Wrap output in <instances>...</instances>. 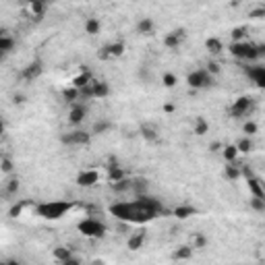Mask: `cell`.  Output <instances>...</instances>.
Instances as JSON below:
<instances>
[{"mask_svg":"<svg viewBox=\"0 0 265 265\" xmlns=\"http://www.w3.org/2000/svg\"><path fill=\"white\" fill-rule=\"evenodd\" d=\"M154 29H156V23H154V19H151V17H143V19H139V23H137V31H139L141 35H149V33H154Z\"/></svg>","mask_w":265,"mask_h":265,"instance_id":"obj_18","label":"cell"},{"mask_svg":"<svg viewBox=\"0 0 265 265\" xmlns=\"http://www.w3.org/2000/svg\"><path fill=\"white\" fill-rule=\"evenodd\" d=\"M85 116H87V108L85 106H73L71 112H69V122L73 126H79V124H83Z\"/></svg>","mask_w":265,"mask_h":265,"instance_id":"obj_13","label":"cell"},{"mask_svg":"<svg viewBox=\"0 0 265 265\" xmlns=\"http://www.w3.org/2000/svg\"><path fill=\"white\" fill-rule=\"evenodd\" d=\"M238 154H240V151H238L236 145H224V147H222V156H224L226 162H236Z\"/></svg>","mask_w":265,"mask_h":265,"instance_id":"obj_24","label":"cell"},{"mask_svg":"<svg viewBox=\"0 0 265 265\" xmlns=\"http://www.w3.org/2000/svg\"><path fill=\"white\" fill-rule=\"evenodd\" d=\"M141 135H143L145 141H156L158 139L156 128H151V126H141Z\"/></svg>","mask_w":265,"mask_h":265,"instance_id":"obj_34","label":"cell"},{"mask_svg":"<svg viewBox=\"0 0 265 265\" xmlns=\"http://www.w3.org/2000/svg\"><path fill=\"white\" fill-rule=\"evenodd\" d=\"M120 178H124V172L122 170L114 164V166H108V180L110 182H116V180H120Z\"/></svg>","mask_w":265,"mask_h":265,"instance_id":"obj_29","label":"cell"},{"mask_svg":"<svg viewBox=\"0 0 265 265\" xmlns=\"http://www.w3.org/2000/svg\"><path fill=\"white\" fill-rule=\"evenodd\" d=\"M205 48L210 50L212 54H220V52H224V44H222L220 37H207V40H205Z\"/></svg>","mask_w":265,"mask_h":265,"instance_id":"obj_22","label":"cell"},{"mask_svg":"<svg viewBox=\"0 0 265 265\" xmlns=\"http://www.w3.org/2000/svg\"><path fill=\"white\" fill-rule=\"evenodd\" d=\"M230 54L234 58L242 60V62H255L261 58V50L257 44L253 42H244V40H238V42H232L230 46Z\"/></svg>","mask_w":265,"mask_h":265,"instance_id":"obj_3","label":"cell"},{"mask_svg":"<svg viewBox=\"0 0 265 265\" xmlns=\"http://www.w3.org/2000/svg\"><path fill=\"white\" fill-rule=\"evenodd\" d=\"M186 85L191 89H210L214 85V73H210V69H195L186 75Z\"/></svg>","mask_w":265,"mask_h":265,"instance_id":"obj_5","label":"cell"},{"mask_svg":"<svg viewBox=\"0 0 265 265\" xmlns=\"http://www.w3.org/2000/svg\"><path fill=\"white\" fill-rule=\"evenodd\" d=\"M164 212V207L158 199L145 195H137L132 201H116L110 205V214L116 220L124 224H147L154 222L160 214Z\"/></svg>","mask_w":265,"mask_h":265,"instance_id":"obj_1","label":"cell"},{"mask_svg":"<svg viewBox=\"0 0 265 265\" xmlns=\"http://www.w3.org/2000/svg\"><path fill=\"white\" fill-rule=\"evenodd\" d=\"M15 44H17V42H15V37H13V35H9V33H3V35H0V52H3L5 56L13 52Z\"/></svg>","mask_w":265,"mask_h":265,"instance_id":"obj_19","label":"cell"},{"mask_svg":"<svg viewBox=\"0 0 265 265\" xmlns=\"http://www.w3.org/2000/svg\"><path fill=\"white\" fill-rule=\"evenodd\" d=\"M77 182L81 188H91V186H96L100 182V172L96 168H87V170H81V172L77 174Z\"/></svg>","mask_w":265,"mask_h":265,"instance_id":"obj_8","label":"cell"},{"mask_svg":"<svg viewBox=\"0 0 265 265\" xmlns=\"http://www.w3.org/2000/svg\"><path fill=\"white\" fill-rule=\"evenodd\" d=\"M244 178H247V186H249L251 197H265V186L261 184V180L257 176L249 174V176H244Z\"/></svg>","mask_w":265,"mask_h":265,"instance_id":"obj_14","label":"cell"},{"mask_svg":"<svg viewBox=\"0 0 265 265\" xmlns=\"http://www.w3.org/2000/svg\"><path fill=\"white\" fill-rule=\"evenodd\" d=\"M0 166H3V174H11L13 172V160L9 156H3L0 160Z\"/></svg>","mask_w":265,"mask_h":265,"instance_id":"obj_37","label":"cell"},{"mask_svg":"<svg viewBox=\"0 0 265 265\" xmlns=\"http://www.w3.org/2000/svg\"><path fill=\"white\" fill-rule=\"evenodd\" d=\"M110 186H112V191H116V193H124V191H130V178H120V180H116V182H110Z\"/></svg>","mask_w":265,"mask_h":265,"instance_id":"obj_28","label":"cell"},{"mask_svg":"<svg viewBox=\"0 0 265 265\" xmlns=\"http://www.w3.org/2000/svg\"><path fill=\"white\" fill-rule=\"evenodd\" d=\"M100 29H102L100 19H96V17H89L87 21H85V33H89V35H96V33H100Z\"/></svg>","mask_w":265,"mask_h":265,"instance_id":"obj_25","label":"cell"},{"mask_svg":"<svg viewBox=\"0 0 265 265\" xmlns=\"http://www.w3.org/2000/svg\"><path fill=\"white\" fill-rule=\"evenodd\" d=\"M257 130H259V126H257V122H253V120H247L242 124V132L247 137H253V135H257Z\"/></svg>","mask_w":265,"mask_h":265,"instance_id":"obj_33","label":"cell"},{"mask_svg":"<svg viewBox=\"0 0 265 265\" xmlns=\"http://www.w3.org/2000/svg\"><path fill=\"white\" fill-rule=\"evenodd\" d=\"M224 176L228 178V180H238V178H242V166H238L236 162H226V166H224Z\"/></svg>","mask_w":265,"mask_h":265,"instance_id":"obj_16","label":"cell"},{"mask_svg":"<svg viewBox=\"0 0 265 265\" xmlns=\"http://www.w3.org/2000/svg\"><path fill=\"white\" fill-rule=\"evenodd\" d=\"M27 3H29V5H46L48 0H27Z\"/></svg>","mask_w":265,"mask_h":265,"instance_id":"obj_40","label":"cell"},{"mask_svg":"<svg viewBox=\"0 0 265 265\" xmlns=\"http://www.w3.org/2000/svg\"><path fill=\"white\" fill-rule=\"evenodd\" d=\"M193 247L195 249H205L207 247V236L203 232H199V234L193 236Z\"/></svg>","mask_w":265,"mask_h":265,"instance_id":"obj_35","label":"cell"},{"mask_svg":"<svg viewBox=\"0 0 265 265\" xmlns=\"http://www.w3.org/2000/svg\"><path fill=\"white\" fill-rule=\"evenodd\" d=\"M110 128H112V122H110V120H100V122L93 124L91 132H93V135H104V132H108Z\"/></svg>","mask_w":265,"mask_h":265,"instance_id":"obj_30","label":"cell"},{"mask_svg":"<svg viewBox=\"0 0 265 265\" xmlns=\"http://www.w3.org/2000/svg\"><path fill=\"white\" fill-rule=\"evenodd\" d=\"M251 210L257 214H265V197H251Z\"/></svg>","mask_w":265,"mask_h":265,"instance_id":"obj_31","label":"cell"},{"mask_svg":"<svg viewBox=\"0 0 265 265\" xmlns=\"http://www.w3.org/2000/svg\"><path fill=\"white\" fill-rule=\"evenodd\" d=\"M236 147H238V151H240V154H251V151L255 149V143H253V139L251 137H247V135H244L238 143H236Z\"/></svg>","mask_w":265,"mask_h":265,"instance_id":"obj_27","label":"cell"},{"mask_svg":"<svg viewBox=\"0 0 265 265\" xmlns=\"http://www.w3.org/2000/svg\"><path fill=\"white\" fill-rule=\"evenodd\" d=\"M244 75L251 79V83L259 89H265V64H253L244 69Z\"/></svg>","mask_w":265,"mask_h":265,"instance_id":"obj_9","label":"cell"},{"mask_svg":"<svg viewBox=\"0 0 265 265\" xmlns=\"http://www.w3.org/2000/svg\"><path fill=\"white\" fill-rule=\"evenodd\" d=\"M253 110H255V100L249 96H240L230 106V116L232 118H244V116H251Z\"/></svg>","mask_w":265,"mask_h":265,"instance_id":"obj_6","label":"cell"},{"mask_svg":"<svg viewBox=\"0 0 265 265\" xmlns=\"http://www.w3.org/2000/svg\"><path fill=\"white\" fill-rule=\"evenodd\" d=\"M54 259L60 261V263H64V265L79 263V259L73 257V255H71V249H67V247H56V249H54Z\"/></svg>","mask_w":265,"mask_h":265,"instance_id":"obj_15","label":"cell"},{"mask_svg":"<svg viewBox=\"0 0 265 265\" xmlns=\"http://www.w3.org/2000/svg\"><path fill=\"white\" fill-rule=\"evenodd\" d=\"M193 251H195V247H188V244H186V247H178L176 251H174V255H172V259H176V261H184V259H191L193 257Z\"/></svg>","mask_w":265,"mask_h":265,"instance_id":"obj_26","label":"cell"},{"mask_svg":"<svg viewBox=\"0 0 265 265\" xmlns=\"http://www.w3.org/2000/svg\"><path fill=\"white\" fill-rule=\"evenodd\" d=\"M40 75H42V64L40 62H31L23 71V77L25 79H35V77H40Z\"/></svg>","mask_w":265,"mask_h":265,"instance_id":"obj_23","label":"cell"},{"mask_svg":"<svg viewBox=\"0 0 265 265\" xmlns=\"http://www.w3.org/2000/svg\"><path fill=\"white\" fill-rule=\"evenodd\" d=\"M130 191L137 195H145L147 193V180L145 178H130Z\"/></svg>","mask_w":265,"mask_h":265,"instance_id":"obj_21","label":"cell"},{"mask_svg":"<svg viewBox=\"0 0 265 265\" xmlns=\"http://www.w3.org/2000/svg\"><path fill=\"white\" fill-rule=\"evenodd\" d=\"M184 37H186V31L184 29H174V31H170V33H166V37H164V44H166V48H172V50H176L182 42H184Z\"/></svg>","mask_w":265,"mask_h":265,"instance_id":"obj_11","label":"cell"},{"mask_svg":"<svg viewBox=\"0 0 265 265\" xmlns=\"http://www.w3.org/2000/svg\"><path fill=\"white\" fill-rule=\"evenodd\" d=\"M162 81H164V87H168V89H172V87H176V83H178V79H176V75H172V73H166L164 77H162Z\"/></svg>","mask_w":265,"mask_h":265,"instance_id":"obj_36","label":"cell"},{"mask_svg":"<svg viewBox=\"0 0 265 265\" xmlns=\"http://www.w3.org/2000/svg\"><path fill=\"white\" fill-rule=\"evenodd\" d=\"M77 228L87 238H104L108 234V226L98 218H85L77 224Z\"/></svg>","mask_w":265,"mask_h":265,"instance_id":"obj_4","label":"cell"},{"mask_svg":"<svg viewBox=\"0 0 265 265\" xmlns=\"http://www.w3.org/2000/svg\"><path fill=\"white\" fill-rule=\"evenodd\" d=\"M174 218H178V220H188V218H193V216H197V207H193V205H178V207H174Z\"/></svg>","mask_w":265,"mask_h":265,"instance_id":"obj_17","label":"cell"},{"mask_svg":"<svg viewBox=\"0 0 265 265\" xmlns=\"http://www.w3.org/2000/svg\"><path fill=\"white\" fill-rule=\"evenodd\" d=\"M143 242H145V232L139 230V232H132V236L128 238V249L130 251H139L143 247Z\"/></svg>","mask_w":265,"mask_h":265,"instance_id":"obj_20","label":"cell"},{"mask_svg":"<svg viewBox=\"0 0 265 265\" xmlns=\"http://www.w3.org/2000/svg\"><path fill=\"white\" fill-rule=\"evenodd\" d=\"M81 96H87V98H108L110 96V85L104 83V81H91L85 89H81Z\"/></svg>","mask_w":265,"mask_h":265,"instance_id":"obj_7","label":"cell"},{"mask_svg":"<svg viewBox=\"0 0 265 265\" xmlns=\"http://www.w3.org/2000/svg\"><path fill=\"white\" fill-rule=\"evenodd\" d=\"M124 54V44L122 42H112L108 46H104V50L100 52L102 58H118V56Z\"/></svg>","mask_w":265,"mask_h":265,"instance_id":"obj_12","label":"cell"},{"mask_svg":"<svg viewBox=\"0 0 265 265\" xmlns=\"http://www.w3.org/2000/svg\"><path fill=\"white\" fill-rule=\"evenodd\" d=\"M210 130V124H207V120L203 116H197L195 118V132L197 135H205V132Z\"/></svg>","mask_w":265,"mask_h":265,"instance_id":"obj_32","label":"cell"},{"mask_svg":"<svg viewBox=\"0 0 265 265\" xmlns=\"http://www.w3.org/2000/svg\"><path fill=\"white\" fill-rule=\"evenodd\" d=\"M249 17H251V19H265V7L251 11V15H249Z\"/></svg>","mask_w":265,"mask_h":265,"instance_id":"obj_39","label":"cell"},{"mask_svg":"<svg viewBox=\"0 0 265 265\" xmlns=\"http://www.w3.org/2000/svg\"><path fill=\"white\" fill-rule=\"evenodd\" d=\"M89 139H91L89 132H83V130H73V132H69V135H64V137H62V143H67V145H87V143H89Z\"/></svg>","mask_w":265,"mask_h":265,"instance_id":"obj_10","label":"cell"},{"mask_svg":"<svg viewBox=\"0 0 265 265\" xmlns=\"http://www.w3.org/2000/svg\"><path fill=\"white\" fill-rule=\"evenodd\" d=\"M71 210H73L71 201H44V203H40L35 207V214L42 220L54 222V220H60L67 214H71Z\"/></svg>","mask_w":265,"mask_h":265,"instance_id":"obj_2","label":"cell"},{"mask_svg":"<svg viewBox=\"0 0 265 265\" xmlns=\"http://www.w3.org/2000/svg\"><path fill=\"white\" fill-rule=\"evenodd\" d=\"M210 147H212V151H216V149H222V147H224V145H222V143H212V145H210Z\"/></svg>","mask_w":265,"mask_h":265,"instance_id":"obj_41","label":"cell"},{"mask_svg":"<svg viewBox=\"0 0 265 265\" xmlns=\"http://www.w3.org/2000/svg\"><path fill=\"white\" fill-rule=\"evenodd\" d=\"M19 191V180L17 178H11L9 184H7V195H15Z\"/></svg>","mask_w":265,"mask_h":265,"instance_id":"obj_38","label":"cell"},{"mask_svg":"<svg viewBox=\"0 0 265 265\" xmlns=\"http://www.w3.org/2000/svg\"><path fill=\"white\" fill-rule=\"evenodd\" d=\"M259 50H261V58H263V56H265V44H261Z\"/></svg>","mask_w":265,"mask_h":265,"instance_id":"obj_42","label":"cell"}]
</instances>
